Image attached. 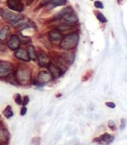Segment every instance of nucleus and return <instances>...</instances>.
Returning a JSON list of instances; mask_svg holds the SVG:
<instances>
[{"instance_id":"nucleus-31","label":"nucleus","mask_w":127,"mask_h":145,"mask_svg":"<svg viewBox=\"0 0 127 145\" xmlns=\"http://www.w3.org/2000/svg\"><path fill=\"white\" fill-rule=\"evenodd\" d=\"M6 50V46L4 44H3L1 41H0V51H1V52H5Z\"/></svg>"},{"instance_id":"nucleus-34","label":"nucleus","mask_w":127,"mask_h":145,"mask_svg":"<svg viewBox=\"0 0 127 145\" xmlns=\"http://www.w3.org/2000/svg\"><path fill=\"white\" fill-rule=\"evenodd\" d=\"M34 0H26V4L28 6L32 4Z\"/></svg>"},{"instance_id":"nucleus-5","label":"nucleus","mask_w":127,"mask_h":145,"mask_svg":"<svg viewBox=\"0 0 127 145\" xmlns=\"http://www.w3.org/2000/svg\"><path fill=\"white\" fill-rule=\"evenodd\" d=\"M7 5L9 9L18 12H22L24 9L22 0H8Z\"/></svg>"},{"instance_id":"nucleus-18","label":"nucleus","mask_w":127,"mask_h":145,"mask_svg":"<svg viewBox=\"0 0 127 145\" xmlns=\"http://www.w3.org/2000/svg\"><path fill=\"white\" fill-rule=\"evenodd\" d=\"M27 53L30 59L36 61L38 60V54L33 46H29L27 48Z\"/></svg>"},{"instance_id":"nucleus-36","label":"nucleus","mask_w":127,"mask_h":145,"mask_svg":"<svg viewBox=\"0 0 127 145\" xmlns=\"http://www.w3.org/2000/svg\"><path fill=\"white\" fill-rule=\"evenodd\" d=\"M91 1H93V0H91Z\"/></svg>"},{"instance_id":"nucleus-21","label":"nucleus","mask_w":127,"mask_h":145,"mask_svg":"<svg viewBox=\"0 0 127 145\" xmlns=\"http://www.w3.org/2000/svg\"><path fill=\"white\" fill-rule=\"evenodd\" d=\"M67 4V0H49L48 4H51L54 7L65 5Z\"/></svg>"},{"instance_id":"nucleus-22","label":"nucleus","mask_w":127,"mask_h":145,"mask_svg":"<svg viewBox=\"0 0 127 145\" xmlns=\"http://www.w3.org/2000/svg\"><path fill=\"white\" fill-rule=\"evenodd\" d=\"M73 28V26L71 25L62 24L57 27V30L59 31V32H66V31L71 30Z\"/></svg>"},{"instance_id":"nucleus-8","label":"nucleus","mask_w":127,"mask_h":145,"mask_svg":"<svg viewBox=\"0 0 127 145\" xmlns=\"http://www.w3.org/2000/svg\"><path fill=\"white\" fill-rule=\"evenodd\" d=\"M61 19L63 24H66L69 25L75 24L79 22L78 16L76 14H73V12L67 14L65 16H63L61 18Z\"/></svg>"},{"instance_id":"nucleus-15","label":"nucleus","mask_w":127,"mask_h":145,"mask_svg":"<svg viewBox=\"0 0 127 145\" xmlns=\"http://www.w3.org/2000/svg\"><path fill=\"white\" fill-rule=\"evenodd\" d=\"M61 57L65 60V61L67 63V65H71L73 63L75 58V56L74 53L72 52H69V51L63 53L62 54Z\"/></svg>"},{"instance_id":"nucleus-27","label":"nucleus","mask_w":127,"mask_h":145,"mask_svg":"<svg viewBox=\"0 0 127 145\" xmlns=\"http://www.w3.org/2000/svg\"><path fill=\"white\" fill-rule=\"evenodd\" d=\"M15 103H17V105H22V97H21V95H19V93H18V94H17L16 97H15Z\"/></svg>"},{"instance_id":"nucleus-23","label":"nucleus","mask_w":127,"mask_h":145,"mask_svg":"<svg viewBox=\"0 0 127 145\" xmlns=\"http://www.w3.org/2000/svg\"><path fill=\"white\" fill-rule=\"evenodd\" d=\"M3 115L7 118H9L13 116L14 113L12 110V107L11 106H7L6 107V108H5V110L3 111Z\"/></svg>"},{"instance_id":"nucleus-24","label":"nucleus","mask_w":127,"mask_h":145,"mask_svg":"<svg viewBox=\"0 0 127 145\" xmlns=\"http://www.w3.org/2000/svg\"><path fill=\"white\" fill-rule=\"evenodd\" d=\"M18 37L21 43H22L23 44H26L30 41V39L29 38V37H28V36L21 35Z\"/></svg>"},{"instance_id":"nucleus-10","label":"nucleus","mask_w":127,"mask_h":145,"mask_svg":"<svg viewBox=\"0 0 127 145\" xmlns=\"http://www.w3.org/2000/svg\"><path fill=\"white\" fill-rule=\"evenodd\" d=\"M63 38L60 32L58 30H52L49 33V39L52 43H57L60 42Z\"/></svg>"},{"instance_id":"nucleus-19","label":"nucleus","mask_w":127,"mask_h":145,"mask_svg":"<svg viewBox=\"0 0 127 145\" xmlns=\"http://www.w3.org/2000/svg\"><path fill=\"white\" fill-rule=\"evenodd\" d=\"M7 80L11 84L13 85H14V86H18L19 85V84L18 82V80L16 78V76H15V72H12V73H11L9 75H8L6 78Z\"/></svg>"},{"instance_id":"nucleus-32","label":"nucleus","mask_w":127,"mask_h":145,"mask_svg":"<svg viewBox=\"0 0 127 145\" xmlns=\"http://www.w3.org/2000/svg\"><path fill=\"white\" fill-rule=\"evenodd\" d=\"M105 105H106L107 107L111 108H114L115 107V105L112 102H107L105 103Z\"/></svg>"},{"instance_id":"nucleus-20","label":"nucleus","mask_w":127,"mask_h":145,"mask_svg":"<svg viewBox=\"0 0 127 145\" xmlns=\"http://www.w3.org/2000/svg\"><path fill=\"white\" fill-rule=\"evenodd\" d=\"M101 138V142L103 141L105 143H106L107 144H110L111 142H113L114 139V137L112 135H111L110 134H109L108 133H105L103 135L100 137Z\"/></svg>"},{"instance_id":"nucleus-25","label":"nucleus","mask_w":127,"mask_h":145,"mask_svg":"<svg viewBox=\"0 0 127 145\" xmlns=\"http://www.w3.org/2000/svg\"><path fill=\"white\" fill-rule=\"evenodd\" d=\"M96 16H97V18L98 19V20L101 23L107 22V19L104 16V15L103 14H101L100 12H99L96 15Z\"/></svg>"},{"instance_id":"nucleus-11","label":"nucleus","mask_w":127,"mask_h":145,"mask_svg":"<svg viewBox=\"0 0 127 145\" xmlns=\"http://www.w3.org/2000/svg\"><path fill=\"white\" fill-rule=\"evenodd\" d=\"M14 54L15 57L20 60L25 62H29L30 60L27 51L23 48H18L17 50L15 51Z\"/></svg>"},{"instance_id":"nucleus-1","label":"nucleus","mask_w":127,"mask_h":145,"mask_svg":"<svg viewBox=\"0 0 127 145\" xmlns=\"http://www.w3.org/2000/svg\"><path fill=\"white\" fill-rule=\"evenodd\" d=\"M16 78L19 85L26 86L31 82V69L26 65H19L15 72Z\"/></svg>"},{"instance_id":"nucleus-12","label":"nucleus","mask_w":127,"mask_h":145,"mask_svg":"<svg viewBox=\"0 0 127 145\" xmlns=\"http://www.w3.org/2000/svg\"><path fill=\"white\" fill-rule=\"evenodd\" d=\"M10 139V133L5 128L0 129V144H8Z\"/></svg>"},{"instance_id":"nucleus-35","label":"nucleus","mask_w":127,"mask_h":145,"mask_svg":"<svg viewBox=\"0 0 127 145\" xmlns=\"http://www.w3.org/2000/svg\"><path fill=\"white\" fill-rule=\"evenodd\" d=\"M0 118H1V115H0Z\"/></svg>"},{"instance_id":"nucleus-29","label":"nucleus","mask_w":127,"mask_h":145,"mask_svg":"<svg viewBox=\"0 0 127 145\" xmlns=\"http://www.w3.org/2000/svg\"><path fill=\"white\" fill-rule=\"evenodd\" d=\"M94 6L97 8H100V9H103L104 8L103 3L99 1H97L94 3Z\"/></svg>"},{"instance_id":"nucleus-26","label":"nucleus","mask_w":127,"mask_h":145,"mask_svg":"<svg viewBox=\"0 0 127 145\" xmlns=\"http://www.w3.org/2000/svg\"><path fill=\"white\" fill-rule=\"evenodd\" d=\"M108 126L112 131H115L117 129V126H116V124L115 123L114 121H112L111 120H109V121L108 122Z\"/></svg>"},{"instance_id":"nucleus-2","label":"nucleus","mask_w":127,"mask_h":145,"mask_svg":"<svg viewBox=\"0 0 127 145\" xmlns=\"http://www.w3.org/2000/svg\"><path fill=\"white\" fill-rule=\"evenodd\" d=\"M79 41V35L77 33H72L62 38L60 42V47L65 50H71L77 47Z\"/></svg>"},{"instance_id":"nucleus-16","label":"nucleus","mask_w":127,"mask_h":145,"mask_svg":"<svg viewBox=\"0 0 127 145\" xmlns=\"http://www.w3.org/2000/svg\"><path fill=\"white\" fill-rule=\"evenodd\" d=\"M11 33V29L9 26H5L0 30V41L3 42L6 41Z\"/></svg>"},{"instance_id":"nucleus-30","label":"nucleus","mask_w":127,"mask_h":145,"mask_svg":"<svg viewBox=\"0 0 127 145\" xmlns=\"http://www.w3.org/2000/svg\"><path fill=\"white\" fill-rule=\"evenodd\" d=\"M29 101V97H28V96H25L24 97V101H23V102H22V105H23L24 106H26V105L28 104Z\"/></svg>"},{"instance_id":"nucleus-28","label":"nucleus","mask_w":127,"mask_h":145,"mask_svg":"<svg viewBox=\"0 0 127 145\" xmlns=\"http://www.w3.org/2000/svg\"><path fill=\"white\" fill-rule=\"evenodd\" d=\"M121 121V125H120V129L122 131L125 128L126 122V120L124 119V118H122Z\"/></svg>"},{"instance_id":"nucleus-14","label":"nucleus","mask_w":127,"mask_h":145,"mask_svg":"<svg viewBox=\"0 0 127 145\" xmlns=\"http://www.w3.org/2000/svg\"><path fill=\"white\" fill-rule=\"evenodd\" d=\"M55 63L56 65L60 69V70L62 71L63 74H64L65 72L67 70L68 67H67V64L65 61V60L63 59L61 56L58 57L55 59Z\"/></svg>"},{"instance_id":"nucleus-6","label":"nucleus","mask_w":127,"mask_h":145,"mask_svg":"<svg viewBox=\"0 0 127 145\" xmlns=\"http://www.w3.org/2000/svg\"><path fill=\"white\" fill-rule=\"evenodd\" d=\"M53 79H54V76H52L50 72L48 71L43 70L39 72L38 81L41 85L48 84V83L53 80Z\"/></svg>"},{"instance_id":"nucleus-3","label":"nucleus","mask_w":127,"mask_h":145,"mask_svg":"<svg viewBox=\"0 0 127 145\" xmlns=\"http://www.w3.org/2000/svg\"><path fill=\"white\" fill-rule=\"evenodd\" d=\"M0 16L7 21L10 22V24L18 21L24 17L22 14L13 12L8 9L3 8H0Z\"/></svg>"},{"instance_id":"nucleus-13","label":"nucleus","mask_w":127,"mask_h":145,"mask_svg":"<svg viewBox=\"0 0 127 145\" xmlns=\"http://www.w3.org/2000/svg\"><path fill=\"white\" fill-rule=\"evenodd\" d=\"M47 67L49 69V71L50 72V74L54 76V78H57L63 74L62 71L56 65L50 63Z\"/></svg>"},{"instance_id":"nucleus-9","label":"nucleus","mask_w":127,"mask_h":145,"mask_svg":"<svg viewBox=\"0 0 127 145\" xmlns=\"http://www.w3.org/2000/svg\"><path fill=\"white\" fill-rule=\"evenodd\" d=\"M21 42L18 36L16 35H13L10 37L8 41V47L13 51L17 50L20 47Z\"/></svg>"},{"instance_id":"nucleus-7","label":"nucleus","mask_w":127,"mask_h":145,"mask_svg":"<svg viewBox=\"0 0 127 145\" xmlns=\"http://www.w3.org/2000/svg\"><path fill=\"white\" fill-rule=\"evenodd\" d=\"M38 60L40 67H47L51 63L50 58L44 51H39L38 53Z\"/></svg>"},{"instance_id":"nucleus-33","label":"nucleus","mask_w":127,"mask_h":145,"mask_svg":"<svg viewBox=\"0 0 127 145\" xmlns=\"http://www.w3.org/2000/svg\"><path fill=\"white\" fill-rule=\"evenodd\" d=\"M27 112V108L26 107H23L22 108H21V116H25L26 114V113Z\"/></svg>"},{"instance_id":"nucleus-17","label":"nucleus","mask_w":127,"mask_h":145,"mask_svg":"<svg viewBox=\"0 0 127 145\" xmlns=\"http://www.w3.org/2000/svg\"><path fill=\"white\" fill-rule=\"evenodd\" d=\"M73 11V9L71 7L69 6L64 9H63L62 10H61L60 11H59L58 13H57L55 16H54V20H59V19H61V18L65 16V15L69 14V13H71Z\"/></svg>"},{"instance_id":"nucleus-4","label":"nucleus","mask_w":127,"mask_h":145,"mask_svg":"<svg viewBox=\"0 0 127 145\" xmlns=\"http://www.w3.org/2000/svg\"><path fill=\"white\" fill-rule=\"evenodd\" d=\"M13 65L8 61H0V79L6 77L13 72Z\"/></svg>"}]
</instances>
